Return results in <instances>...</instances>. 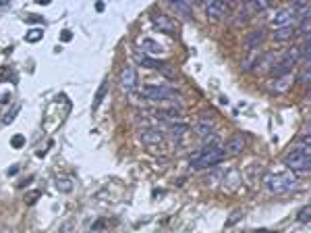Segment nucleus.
<instances>
[{"instance_id":"f257e3e1","label":"nucleus","mask_w":311,"mask_h":233,"mask_svg":"<svg viewBox=\"0 0 311 233\" xmlns=\"http://www.w3.org/2000/svg\"><path fill=\"white\" fill-rule=\"evenodd\" d=\"M224 150L220 148V146H205V148H201L200 152H195L191 158H189V165H191V169L195 171H205V169H212L216 165H220V162L224 160Z\"/></svg>"},{"instance_id":"f03ea898","label":"nucleus","mask_w":311,"mask_h":233,"mask_svg":"<svg viewBox=\"0 0 311 233\" xmlns=\"http://www.w3.org/2000/svg\"><path fill=\"white\" fill-rule=\"evenodd\" d=\"M297 183H299V179L290 171H287V173H270L264 177V185L272 194H287L290 189H295Z\"/></svg>"},{"instance_id":"7ed1b4c3","label":"nucleus","mask_w":311,"mask_h":233,"mask_svg":"<svg viewBox=\"0 0 311 233\" xmlns=\"http://www.w3.org/2000/svg\"><path fill=\"white\" fill-rule=\"evenodd\" d=\"M284 167H289V171H299V173H305V171L311 169L309 152L301 150V148L290 150L287 156H284Z\"/></svg>"},{"instance_id":"20e7f679","label":"nucleus","mask_w":311,"mask_h":233,"mask_svg":"<svg viewBox=\"0 0 311 233\" xmlns=\"http://www.w3.org/2000/svg\"><path fill=\"white\" fill-rule=\"evenodd\" d=\"M141 96H143V98H148V100H154V102H162V100H172V98H177L178 94H177V90L168 88V85L150 83V85H143Z\"/></svg>"},{"instance_id":"39448f33","label":"nucleus","mask_w":311,"mask_h":233,"mask_svg":"<svg viewBox=\"0 0 311 233\" xmlns=\"http://www.w3.org/2000/svg\"><path fill=\"white\" fill-rule=\"evenodd\" d=\"M118 83L120 88H123L125 92H133L137 88V83H139V75H137V69L127 65L120 69V75H118Z\"/></svg>"},{"instance_id":"423d86ee","label":"nucleus","mask_w":311,"mask_h":233,"mask_svg":"<svg viewBox=\"0 0 311 233\" xmlns=\"http://www.w3.org/2000/svg\"><path fill=\"white\" fill-rule=\"evenodd\" d=\"M205 15H207V19L222 21V19H226V17L230 15V6H228L226 2H220V0H216V2L205 4Z\"/></svg>"},{"instance_id":"0eeeda50","label":"nucleus","mask_w":311,"mask_h":233,"mask_svg":"<svg viewBox=\"0 0 311 233\" xmlns=\"http://www.w3.org/2000/svg\"><path fill=\"white\" fill-rule=\"evenodd\" d=\"M152 23H154V27H158L160 31L168 33V36H177V23L172 21L168 15L154 13V15H152Z\"/></svg>"},{"instance_id":"6e6552de","label":"nucleus","mask_w":311,"mask_h":233,"mask_svg":"<svg viewBox=\"0 0 311 233\" xmlns=\"http://www.w3.org/2000/svg\"><path fill=\"white\" fill-rule=\"evenodd\" d=\"M295 19H299V17L295 15V11H292V8H280V11L274 15V19H272V25H274V29L290 27V25L295 23Z\"/></svg>"},{"instance_id":"1a4fd4ad","label":"nucleus","mask_w":311,"mask_h":233,"mask_svg":"<svg viewBox=\"0 0 311 233\" xmlns=\"http://www.w3.org/2000/svg\"><path fill=\"white\" fill-rule=\"evenodd\" d=\"M245 150V135L243 133H235L232 137H228L226 146H224V154H230V156H237Z\"/></svg>"},{"instance_id":"9d476101","label":"nucleus","mask_w":311,"mask_h":233,"mask_svg":"<svg viewBox=\"0 0 311 233\" xmlns=\"http://www.w3.org/2000/svg\"><path fill=\"white\" fill-rule=\"evenodd\" d=\"M139 44H141V48L145 50V52L152 54V56H158V54L164 52V48H162L160 42H156V40H152V38H143Z\"/></svg>"},{"instance_id":"9b49d317","label":"nucleus","mask_w":311,"mask_h":233,"mask_svg":"<svg viewBox=\"0 0 311 233\" xmlns=\"http://www.w3.org/2000/svg\"><path fill=\"white\" fill-rule=\"evenodd\" d=\"M212 129H214V119L212 117H200V119H197V123H195V131L197 133H200L201 137H205L207 133H210L212 131Z\"/></svg>"},{"instance_id":"f8f14e48","label":"nucleus","mask_w":311,"mask_h":233,"mask_svg":"<svg viewBox=\"0 0 311 233\" xmlns=\"http://www.w3.org/2000/svg\"><path fill=\"white\" fill-rule=\"evenodd\" d=\"M141 142L148 144V146H152V144H162V142H164V135H162L160 131H156V129H143V131H141Z\"/></svg>"},{"instance_id":"ddd939ff","label":"nucleus","mask_w":311,"mask_h":233,"mask_svg":"<svg viewBox=\"0 0 311 233\" xmlns=\"http://www.w3.org/2000/svg\"><path fill=\"white\" fill-rule=\"evenodd\" d=\"M297 33V29H295V25H290V27H282V29H274V33H272V38H274V42H287V40H290L292 36Z\"/></svg>"},{"instance_id":"4468645a","label":"nucleus","mask_w":311,"mask_h":233,"mask_svg":"<svg viewBox=\"0 0 311 233\" xmlns=\"http://www.w3.org/2000/svg\"><path fill=\"white\" fill-rule=\"evenodd\" d=\"M158 119H164V121H178L180 119V110L177 108H160L154 113Z\"/></svg>"},{"instance_id":"2eb2a0df","label":"nucleus","mask_w":311,"mask_h":233,"mask_svg":"<svg viewBox=\"0 0 311 233\" xmlns=\"http://www.w3.org/2000/svg\"><path fill=\"white\" fill-rule=\"evenodd\" d=\"M262 42H264V31L259 29V31H251V33H249L245 44H247V48H249V50H255L259 44H262Z\"/></svg>"},{"instance_id":"dca6fc26","label":"nucleus","mask_w":311,"mask_h":233,"mask_svg":"<svg viewBox=\"0 0 311 233\" xmlns=\"http://www.w3.org/2000/svg\"><path fill=\"white\" fill-rule=\"evenodd\" d=\"M135 58L139 60V65L141 67H145V69H160L164 63H160V60H156V58H150V56H145V54H139L137 52L135 54Z\"/></svg>"},{"instance_id":"f3484780","label":"nucleus","mask_w":311,"mask_h":233,"mask_svg":"<svg viewBox=\"0 0 311 233\" xmlns=\"http://www.w3.org/2000/svg\"><path fill=\"white\" fill-rule=\"evenodd\" d=\"M56 187H58V192H63V194H71L73 192V179H68V177H63V179H56Z\"/></svg>"},{"instance_id":"a211bd4d","label":"nucleus","mask_w":311,"mask_h":233,"mask_svg":"<svg viewBox=\"0 0 311 233\" xmlns=\"http://www.w3.org/2000/svg\"><path fill=\"white\" fill-rule=\"evenodd\" d=\"M106 92H108V79H104L102 85H100V90H98V94H96V100H93V110H98V108H100L104 96H106Z\"/></svg>"},{"instance_id":"6ab92c4d","label":"nucleus","mask_w":311,"mask_h":233,"mask_svg":"<svg viewBox=\"0 0 311 233\" xmlns=\"http://www.w3.org/2000/svg\"><path fill=\"white\" fill-rule=\"evenodd\" d=\"M189 129H191V127H189L187 123H172L170 125V133L175 137H183L185 133H189Z\"/></svg>"},{"instance_id":"aec40b11","label":"nucleus","mask_w":311,"mask_h":233,"mask_svg":"<svg viewBox=\"0 0 311 233\" xmlns=\"http://www.w3.org/2000/svg\"><path fill=\"white\" fill-rule=\"evenodd\" d=\"M170 6L175 8V11L183 13L185 17H189V15H191V11H193V4H189V2H178V0H177V2H175V0H172V2H170Z\"/></svg>"},{"instance_id":"412c9836","label":"nucleus","mask_w":311,"mask_h":233,"mask_svg":"<svg viewBox=\"0 0 311 233\" xmlns=\"http://www.w3.org/2000/svg\"><path fill=\"white\" fill-rule=\"evenodd\" d=\"M297 219H299V223H309V219H311V206L307 204V206H303V208L299 210V214H297Z\"/></svg>"},{"instance_id":"4be33fe9","label":"nucleus","mask_w":311,"mask_h":233,"mask_svg":"<svg viewBox=\"0 0 311 233\" xmlns=\"http://www.w3.org/2000/svg\"><path fill=\"white\" fill-rule=\"evenodd\" d=\"M309 56H311V40L307 38L303 48H301V60H303V63H309Z\"/></svg>"},{"instance_id":"5701e85b","label":"nucleus","mask_w":311,"mask_h":233,"mask_svg":"<svg viewBox=\"0 0 311 233\" xmlns=\"http://www.w3.org/2000/svg\"><path fill=\"white\" fill-rule=\"evenodd\" d=\"M309 15H311V11L299 17V19H301V27H299V31H301V33H307V31H309Z\"/></svg>"},{"instance_id":"b1692460","label":"nucleus","mask_w":311,"mask_h":233,"mask_svg":"<svg viewBox=\"0 0 311 233\" xmlns=\"http://www.w3.org/2000/svg\"><path fill=\"white\" fill-rule=\"evenodd\" d=\"M11 146H13V148H23V146H25V137L23 135H15L13 140H11Z\"/></svg>"},{"instance_id":"393cba45","label":"nucleus","mask_w":311,"mask_h":233,"mask_svg":"<svg viewBox=\"0 0 311 233\" xmlns=\"http://www.w3.org/2000/svg\"><path fill=\"white\" fill-rule=\"evenodd\" d=\"M42 38V31L40 29H31L29 33H27V38H25V40H27V42H38Z\"/></svg>"},{"instance_id":"a878e982","label":"nucleus","mask_w":311,"mask_h":233,"mask_svg":"<svg viewBox=\"0 0 311 233\" xmlns=\"http://www.w3.org/2000/svg\"><path fill=\"white\" fill-rule=\"evenodd\" d=\"M25 21H27V23H42V25H44V17H38V15H29V17H25Z\"/></svg>"},{"instance_id":"bb28decb","label":"nucleus","mask_w":311,"mask_h":233,"mask_svg":"<svg viewBox=\"0 0 311 233\" xmlns=\"http://www.w3.org/2000/svg\"><path fill=\"white\" fill-rule=\"evenodd\" d=\"M251 8L253 11H266V8H270V2H253Z\"/></svg>"},{"instance_id":"cd10ccee","label":"nucleus","mask_w":311,"mask_h":233,"mask_svg":"<svg viewBox=\"0 0 311 233\" xmlns=\"http://www.w3.org/2000/svg\"><path fill=\"white\" fill-rule=\"evenodd\" d=\"M38 198H40V192H31L29 196H25V202H27V204H36Z\"/></svg>"},{"instance_id":"c85d7f7f","label":"nucleus","mask_w":311,"mask_h":233,"mask_svg":"<svg viewBox=\"0 0 311 233\" xmlns=\"http://www.w3.org/2000/svg\"><path fill=\"white\" fill-rule=\"evenodd\" d=\"M60 40L63 42H71L73 40V33L68 31V29H65V31H60Z\"/></svg>"},{"instance_id":"c756f323","label":"nucleus","mask_w":311,"mask_h":233,"mask_svg":"<svg viewBox=\"0 0 311 233\" xmlns=\"http://www.w3.org/2000/svg\"><path fill=\"white\" fill-rule=\"evenodd\" d=\"M309 79V67H303V73H301V83H307Z\"/></svg>"},{"instance_id":"7c9ffc66","label":"nucleus","mask_w":311,"mask_h":233,"mask_svg":"<svg viewBox=\"0 0 311 233\" xmlns=\"http://www.w3.org/2000/svg\"><path fill=\"white\" fill-rule=\"evenodd\" d=\"M17 173H19V167H17V165H13L11 169H8V171H6V175H8V177H15Z\"/></svg>"},{"instance_id":"2f4dec72","label":"nucleus","mask_w":311,"mask_h":233,"mask_svg":"<svg viewBox=\"0 0 311 233\" xmlns=\"http://www.w3.org/2000/svg\"><path fill=\"white\" fill-rule=\"evenodd\" d=\"M239 219H241V212H235V214H232V219L226 223V225H228V227H230V225H235V223H237Z\"/></svg>"},{"instance_id":"473e14b6","label":"nucleus","mask_w":311,"mask_h":233,"mask_svg":"<svg viewBox=\"0 0 311 233\" xmlns=\"http://www.w3.org/2000/svg\"><path fill=\"white\" fill-rule=\"evenodd\" d=\"M15 113H17V110H15ZM15 113H13V115H15ZM13 115H11V113H8V115H6V117H4V123H11V121H13V119H15V117H13Z\"/></svg>"},{"instance_id":"72a5a7b5","label":"nucleus","mask_w":311,"mask_h":233,"mask_svg":"<svg viewBox=\"0 0 311 233\" xmlns=\"http://www.w3.org/2000/svg\"><path fill=\"white\" fill-rule=\"evenodd\" d=\"M266 233H278V231H266Z\"/></svg>"}]
</instances>
